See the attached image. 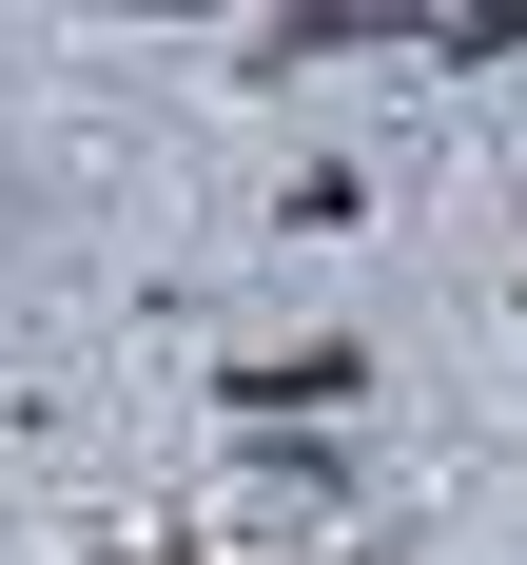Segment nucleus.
<instances>
[{
	"label": "nucleus",
	"mask_w": 527,
	"mask_h": 565,
	"mask_svg": "<svg viewBox=\"0 0 527 565\" xmlns=\"http://www.w3.org/2000/svg\"><path fill=\"white\" fill-rule=\"evenodd\" d=\"M333 391H371L351 351H274V371H234V409H333Z\"/></svg>",
	"instance_id": "obj_1"
}]
</instances>
